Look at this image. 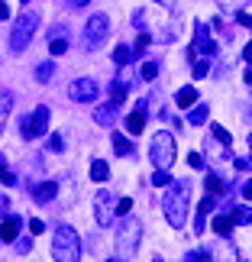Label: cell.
Wrapping results in <instances>:
<instances>
[{"mask_svg":"<svg viewBox=\"0 0 252 262\" xmlns=\"http://www.w3.org/2000/svg\"><path fill=\"white\" fill-rule=\"evenodd\" d=\"M0 181H4V185H16V175L7 172V168H0Z\"/></svg>","mask_w":252,"mask_h":262,"instance_id":"d590c367","label":"cell"},{"mask_svg":"<svg viewBox=\"0 0 252 262\" xmlns=\"http://www.w3.org/2000/svg\"><path fill=\"white\" fill-rule=\"evenodd\" d=\"M10 107H13V94H10V91H4V94H0V133H4V123H7Z\"/></svg>","mask_w":252,"mask_h":262,"instance_id":"44dd1931","label":"cell"},{"mask_svg":"<svg viewBox=\"0 0 252 262\" xmlns=\"http://www.w3.org/2000/svg\"><path fill=\"white\" fill-rule=\"evenodd\" d=\"M139 239H143V224L136 217H123V224L117 230V259L120 262L133 259L139 249Z\"/></svg>","mask_w":252,"mask_h":262,"instance_id":"7a4b0ae2","label":"cell"},{"mask_svg":"<svg viewBox=\"0 0 252 262\" xmlns=\"http://www.w3.org/2000/svg\"><path fill=\"white\" fill-rule=\"evenodd\" d=\"M217 52V42L210 39V23H197L194 26V42H191V49H188V58L191 62H197V55H214Z\"/></svg>","mask_w":252,"mask_h":262,"instance_id":"52a82bcc","label":"cell"},{"mask_svg":"<svg viewBox=\"0 0 252 262\" xmlns=\"http://www.w3.org/2000/svg\"><path fill=\"white\" fill-rule=\"evenodd\" d=\"M188 165H191V168H204V159H200L197 152H191V156H188Z\"/></svg>","mask_w":252,"mask_h":262,"instance_id":"8d00e7d4","label":"cell"},{"mask_svg":"<svg viewBox=\"0 0 252 262\" xmlns=\"http://www.w3.org/2000/svg\"><path fill=\"white\" fill-rule=\"evenodd\" d=\"M158 75V65L155 62H143V81H155Z\"/></svg>","mask_w":252,"mask_h":262,"instance_id":"f1b7e54d","label":"cell"},{"mask_svg":"<svg viewBox=\"0 0 252 262\" xmlns=\"http://www.w3.org/2000/svg\"><path fill=\"white\" fill-rule=\"evenodd\" d=\"M126 129H129L133 136H139V133L146 129V114H143V110H133V114L126 117Z\"/></svg>","mask_w":252,"mask_h":262,"instance_id":"2e32d148","label":"cell"},{"mask_svg":"<svg viewBox=\"0 0 252 262\" xmlns=\"http://www.w3.org/2000/svg\"><path fill=\"white\" fill-rule=\"evenodd\" d=\"M210 72V65H207V58H204V62H194V78H204Z\"/></svg>","mask_w":252,"mask_h":262,"instance_id":"836d02e7","label":"cell"},{"mask_svg":"<svg viewBox=\"0 0 252 262\" xmlns=\"http://www.w3.org/2000/svg\"><path fill=\"white\" fill-rule=\"evenodd\" d=\"M146 46H149V36L143 33V36H139V39H136V49H146Z\"/></svg>","mask_w":252,"mask_h":262,"instance_id":"ee69618b","label":"cell"},{"mask_svg":"<svg viewBox=\"0 0 252 262\" xmlns=\"http://www.w3.org/2000/svg\"><path fill=\"white\" fill-rule=\"evenodd\" d=\"M107 33H110V19L104 13H94L84 23V49H97L107 39Z\"/></svg>","mask_w":252,"mask_h":262,"instance_id":"ba28073f","label":"cell"},{"mask_svg":"<svg viewBox=\"0 0 252 262\" xmlns=\"http://www.w3.org/2000/svg\"><path fill=\"white\" fill-rule=\"evenodd\" d=\"M243 78H246V84H252V68H249V72H246Z\"/></svg>","mask_w":252,"mask_h":262,"instance_id":"c3c4849f","label":"cell"},{"mask_svg":"<svg viewBox=\"0 0 252 262\" xmlns=\"http://www.w3.org/2000/svg\"><path fill=\"white\" fill-rule=\"evenodd\" d=\"M113 217H117V198L110 194V191L100 188V194L94 198V220L100 227H110L113 224Z\"/></svg>","mask_w":252,"mask_h":262,"instance_id":"9c48e42d","label":"cell"},{"mask_svg":"<svg viewBox=\"0 0 252 262\" xmlns=\"http://www.w3.org/2000/svg\"><path fill=\"white\" fill-rule=\"evenodd\" d=\"M36 26H39V16H36V13H23V16L16 19L13 33H10V49H13L16 55H19V52H26V46L33 42Z\"/></svg>","mask_w":252,"mask_h":262,"instance_id":"5b68a950","label":"cell"},{"mask_svg":"<svg viewBox=\"0 0 252 262\" xmlns=\"http://www.w3.org/2000/svg\"><path fill=\"white\" fill-rule=\"evenodd\" d=\"M252 4V0H220V7L230 10V13H239V10H246Z\"/></svg>","mask_w":252,"mask_h":262,"instance_id":"4316f807","label":"cell"},{"mask_svg":"<svg viewBox=\"0 0 252 262\" xmlns=\"http://www.w3.org/2000/svg\"><path fill=\"white\" fill-rule=\"evenodd\" d=\"M49 146H52V152H62V149H65V139L58 136V133H52V139H49Z\"/></svg>","mask_w":252,"mask_h":262,"instance_id":"d6a6232c","label":"cell"},{"mask_svg":"<svg viewBox=\"0 0 252 262\" xmlns=\"http://www.w3.org/2000/svg\"><path fill=\"white\" fill-rule=\"evenodd\" d=\"M23 4H26V0H23Z\"/></svg>","mask_w":252,"mask_h":262,"instance_id":"816d5d0a","label":"cell"},{"mask_svg":"<svg viewBox=\"0 0 252 262\" xmlns=\"http://www.w3.org/2000/svg\"><path fill=\"white\" fill-rule=\"evenodd\" d=\"M52 75H55V65H52V62H42V65L36 68V81H42V84H45Z\"/></svg>","mask_w":252,"mask_h":262,"instance_id":"484cf974","label":"cell"},{"mask_svg":"<svg viewBox=\"0 0 252 262\" xmlns=\"http://www.w3.org/2000/svg\"><path fill=\"white\" fill-rule=\"evenodd\" d=\"M68 4H72V7H87L90 0H68Z\"/></svg>","mask_w":252,"mask_h":262,"instance_id":"bcb514c9","label":"cell"},{"mask_svg":"<svg viewBox=\"0 0 252 262\" xmlns=\"http://www.w3.org/2000/svg\"><path fill=\"white\" fill-rule=\"evenodd\" d=\"M249 149H252V133H249ZM249 162H252V159H249Z\"/></svg>","mask_w":252,"mask_h":262,"instance_id":"681fc988","label":"cell"},{"mask_svg":"<svg viewBox=\"0 0 252 262\" xmlns=\"http://www.w3.org/2000/svg\"><path fill=\"white\" fill-rule=\"evenodd\" d=\"M226 191V185H223V178L220 175H207V194H214V198H220Z\"/></svg>","mask_w":252,"mask_h":262,"instance_id":"7402d4cb","label":"cell"},{"mask_svg":"<svg viewBox=\"0 0 252 262\" xmlns=\"http://www.w3.org/2000/svg\"><path fill=\"white\" fill-rule=\"evenodd\" d=\"M152 185H155V188H168V185H171L168 168H155V172H152Z\"/></svg>","mask_w":252,"mask_h":262,"instance_id":"d4e9b609","label":"cell"},{"mask_svg":"<svg viewBox=\"0 0 252 262\" xmlns=\"http://www.w3.org/2000/svg\"><path fill=\"white\" fill-rule=\"evenodd\" d=\"M49 120H52V114H49L45 104H39L29 117L19 120V136L23 139H36V136H45L49 133Z\"/></svg>","mask_w":252,"mask_h":262,"instance_id":"8992f818","label":"cell"},{"mask_svg":"<svg viewBox=\"0 0 252 262\" xmlns=\"http://www.w3.org/2000/svg\"><path fill=\"white\" fill-rule=\"evenodd\" d=\"M10 16V7H7V0H0V19H7Z\"/></svg>","mask_w":252,"mask_h":262,"instance_id":"60d3db41","label":"cell"},{"mask_svg":"<svg viewBox=\"0 0 252 262\" xmlns=\"http://www.w3.org/2000/svg\"><path fill=\"white\" fill-rule=\"evenodd\" d=\"M7 210H10V201H7L4 194H0V214H7Z\"/></svg>","mask_w":252,"mask_h":262,"instance_id":"f6af8a7d","label":"cell"},{"mask_svg":"<svg viewBox=\"0 0 252 262\" xmlns=\"http://www.w3.org/2000/svg\"><path fill=\"white\" fill-rule=\"evenodd\" d=\"M19 230H23V220L10 214L4 224H0V243H13V239L19 236Z\"/></svg>","mask_w":252,"mask_h":262,"instance_id":"8fae6325","label":"cell"},{"mask_svg":"<svg viewBox=\"0 0 252 262\" xmlns=\"http://www.w3.org/2000/svg\"><path fill=\"white\" fill-rule=\"evenodd\" d=\"M188 204H191V185H188L185 178L171 181L168 191H165V198H162V210H165V220H168L171 230H181V227H185Z\"/></svg>","mask_w":252,"mask_h":262,"instance_id":"6da1fadb","label":"cell"},{"mask_svg":"<svg viewBox=\"0 0 252 262\" xmlns=\"http://www.w3.org/2000/svg\"><path fill=\"white\" fill-rule=\"evenodd\" d=\"M233 165H236V168H239V172H246V168H249V165H252V162H249V159H236V162H233Z\"/></svg>","mask_w":252,"mask_h":262,"instance_id":"ab89813d","label":"cell"},{"mask_svg":"<svg viewBox=\"0 0 252 262\" xmlns=\"http://www.w3.org/2000/svg\"><path fill=\"white\" fill-rule=\"evenodd\" d=\"M113 62H117V65H126V62H133V49H129V46H120L117 52H113Z\"/></svg>","mask_w":252,"mask_h":262,"instance_id":"83f0119b","label":"cell"},{"mask_svg":"<svg viewBox=\"0 0 252 262\" xmlns=\"http://www.w3.org/2000/svg\"><path fill=\"white\" fill-rule=\"evenodd\" d=\"M107 262H120V259H107Z\"/></svg>","mask_w":252,"mask_h":262,"instance_id":"f907efd6","label":"cell"},{"mask_svg":"<svg viewBox=\"0 0 252 262\" xmlns=\"http://www.w3.org/2000/svg\"><path fill=\"white\" fill-rule=\"evenodd\" d=\"M126 81H123V78H113V84H110V104H113V107H120V104H123V100H126Z\"/></svg>","mask_w":252,"mask_h":262,"instance_id":"9a60e30c","label":"cell"},{"mask_svg":"<svg viewBox=\"0 0 252 262\" xmlns=\"http://www.w3.org/2000/svg\"><path fill=\"white\" fill-rule=\"evenodd\" d=\"M129 210H133V201H129V198L117 201V214H120V217H129Z\"/></svg>","mask_w":252,"mask_h":262,"instance_id":"4dcf8cb0","label":"cell"},{"mask_svg":"<svg viewBox=\"0 0 252 262\" xmlns=\"http://www.w3.org/2000/svg\"><path fill=\"white\" fill-rule=\"evenodd\" d=\"M68 94H72V100H78V104H87V100L97 97V81L94 78H75L72 88H68Z\"/></svg>","mask_w":252,"mask_h":262,"instance_id":"30bf717a","label":"cell"},{"mask_svg":"<svg viewBox=\"0 0 252 262\" xmlns=\"http://www.w3.org/2000/svg\"><path fill=\"white\" fill-rule=\"evenodd\" d=\"M230 220H233V224H252V210L249 207H233Z\"/></svg>","mask_w":252,"mask_h":262,"instance_id":"cb8c5ba5","label":"cell"},{"mask_svg":"<svg viewBox=\"0 0 252 262\" xmlns=\"http://www.w3.org/2000/svg\"><path fill=\"white\" fill-rule=\"evenodd\" d=\"M233 227H236V224L230 220V214H217V217H214V224H210V230H214V233H220V236H226Z\"/></svg>","mask_w":252,"mask_h":262,"instance_id":"ac0fdd59","label":"cell"},{"mask_svg":"<svg viewBox=\"0 0 252 262\" xmlns=\"http://www.w3.org/2000/svg\"><path fill=\"white\" fill-rule=\"evenodd\" d=\"M29 233H33V236L45 233V224H42V220H39V217H33V220H29Z\"/></svg>","mask_w":252,"mask_h":262,"instance_id":"1f68e13d","label":"cell"},{"mask_svg":"<svg viewBox=\"0 0 252 262\" xmlns=\"http://www.w3.org/2000/svg\"><path fill=\"white\" fill-rule=\"evenodd\" d=\"M90 178H94L97 185H100V181H107L110 178V165L100 162V159H94V162H90Z\"/></svg>","mask_w":252,"mask_h":262,"instance_id":"d6986e66","label":"cell"},{"mask_svg":"<svg viewBox=\"0 0 252 262\" xmlns=\"http://www.w3.org/2000/svg\"><path fill=\"white\" fill-rule=\"evenodd\" d=\"M243 58H246V62L252 65V42H246V49H243Z\"/></svg>","mask_w":252,"mask_h":262,"instance_id":"7bdbcfd3","label":"cell"},{"mask_svg":"<svg viewBox=\"0 0 252 262\" xmlns=\"http://www.w3.org/2000/svg\"><path fill=\"white\" fill-rule=\"evenodd\" d=\"M113 149H117V156H133V143H129V139L123 136V133H113Z\"/></svg>","mask_w":252,"mask_h":262,"instance_id":"ffe728a7","label":"cell"},{"mask_svg":"<svg viewBox=\"0 0 252 262\" xmlns=\"http://www.w3.org/2000/svg\"><path fill=\"white\" fill-rule=\"evenodd\" d=\"M243 198L252 201V181H246V185H243Z\"/></svg>","mask_w":252,"mask_h":262,"instance_id":"b9f144b4","label":"cell"},{"mask_svg":"<svg viewBox=\"0 0 252 262\" xmlns=\"http://www.w3.org/2000/svg\"><path fill=\"white\" fill-rule=\"evenodd\" d=\"M68 52V39L65 36H52V42H49V55H65Z\"/></svg>","mask_w":252,"mask_h":262,"instance_id":"603a6c76","label":"cell"},{"mask_svg":"<svg viewBox=\"0 0 252 262\" xmlns=\"http://www.w3.org/2000/svg\"><path fill=\"white\" fill-rule=\"evenodd\" d=\"M113 120H117V107H113V104L94 107V123H100V126H110Z\"/></svg>","mask_w":252,"mask_h":262,"instance_id":"4fadbf2b","label":"cell"},{"mask_svg":"<svg viewBox=\"0 0 252 262\" xmlns=\"http://www.w3.org/2000/svg\"><path fill=\"white\" fill-rule=\"evenodd\" d=\"M236 23H239V26H246V29H252V16L239 10V13H236Z\"/></svg>","mask_w":252,"mask_h":262,"instance_id":"e575fe53","label":"cell"},{"mask_svg":"<svg viewBox=\"0 0 252 262\" xmlns=\"http://www.w3.org/2000/svg\"><path fill=\"white\" fill-rule=\"evenodd\" d=\"M214 136L220 139V143H223V149H230V146H233V139H230V133H226L223 126H217V123H214Z\"/></svg>","mask_w":252,"mask_h":262,"instance_id":"f546056e","label":"cell"},{"mask_svg":"<svg viewBox=\"0 0 252 262\" xmlns=\"http://www.w3.org/2000/svg\"><path fill=\"white\" fill-rule=\"evenodd\" d=\"M158 7H175V0H155Z\"/></svg>","mask_w":252,"mask_h":262,"instance_id":"7dc6e473","label":"cell"},{"mask_svg":"<svg viewBox=\"0 0 252 262\" xmlns=\"http://www.w3.org/2000/svg\"><path fill=\"white\" fill-rule=\"evenodd\" d=\"M52 256L55 262H81V239L72 227H58L52 236Z\"/></svg>","mask_w":252,"mask_h":262,"instance_id":"3957f363","label":"cell"},{"mask_svg":"<svg viewBox=\"0 0 252 262\" xmlns=\"http://www.w3.org/2000/svg\"><path fill=\"white\" fill-rule=\"evenodd\" d=\"M175 136L171 133H155L152 136V146H149V159H152L155 168H171L175 162Z\"/></svg>","mask_w":252,"mask_h":262,"instance_id":"277c9868","label":"cell"},{"mask_svg":"<svg viewBox=\"0 0 252 262\" xmlns=\"http://www.w3.org/2000/svg\"><path fill=\"white\" fill-rule=\"evenodd\" d=\"M175 104H178L181 110H191V107L197 104V91H194V88H181L178 97H175Z\"/></svg>","mask_w":252,"mask_h":262,"instance_id":"e0dca14e","label":"cell"},{"mask_svg":"<svg viewBox=\"0 0 252 262\" xmlns=\"http://www.w3.org/2000/svg\"><path fill=\"white\" fill-rule=\"evenodd\" d=\"M207 120H210V107L207 104H194V107H191V114H188V123L191 126H204Z\"/></svg>","mask_w":252,"mask_h":262,"instance_id":"5bb4252c","label":"cell"},{"mask_svg":"<svg viewBox=\"0 0 252 262\" xmlns=\"http://www.w3.org/2000/svg\"><path fill=\"white\" fill-rule=\"evenodd\" d=\"M55 194H58V185H55V181H42V185H36V188H33L36 204H49V201H52Z\"/></svg>","mask_w":252,"mask_h":262,"instance_id":"7c38bea8","label":"cell"},{"mask_svg":"<svg viewBox=\"0 0 252 262\" xmlns=\"http://www.w3.org/2000/svg\"><path fill=\"white\" fill-rule=\"evenodd\" d=\"M191 262H210V253L204 249V253H191Z\"/></svg>","mask_w":252,"mask_h":262,"instance_id":"f35d334b","label":"cell"},{"mask_svg":"<svg viewBox=\"0 0 252 262\" xmlns=\"http://www.w3.org/2000/svg\"><path fill=\"white\" fill-rule=\"evenodd\" d=\"M16 249H19V253H29V249H33V239H19L16 236Z\"/></svg>","mask_w":252,"mask_h":262,"instance_id":"74e56055","label":"cell"}]
</instances>
